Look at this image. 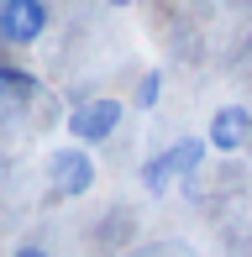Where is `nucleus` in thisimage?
Masks as SVG:
<instances>
[{
	"instance_id": "1",
	"label": "nucleus",
	"mask_w": 252,
	"mask_h": 257,
	"mask_svg": "<svg viewBox=\"0 0 252 257\" xmlns=\"http://www.w3.org/2000/svg\"><path fill=\"white\" fill-rule=\"evenodd\" d=\"M121 126V100H84L68 110V137H74L79 147H100L110 142Z\"/></svg>"
},
{
	"instance_id": "2",
	"label": "nucleus",
	"mask_w": 252,
	"mask_h": 257,
	"mask_svg": "<svg viewBox=\"0 0 252 257\" xmlns=\"http://www.w3.org/2000/svg\"><path fill=\"white\" fill-rule=\"evenodd\" d=\"M48 0H0V42L11 48H32L48 32Z\"/></svg>"
},
{
	"instance_id": "3",
	"label": "nucleus",
	"mask_w": 252,
	"mask_h": 257,
	"mask_svg": "<svg viewBox=\"0 0 252 257\" xmlns=\"http://www.w3.org/2000/svg\"><path fill=\"white\" fill-rule=\"evenodd\" d=\"M48 179L63 200H84L95 189V158H89V147H58L48 158Z\"/></svg>"
},
{
	"instance_id": "4",
	"label": "nucleus",
	"mask_w": 252,
	"mask_h": 257,
	"mask_svg": "<svg viewBox=\"0 0 252 257\" xmlns=\"http://www.w3.org/2000/svg\"><path fill=\"white\" fill-rule=\"evenodd\" d=\"M252 142V110L247 105H221L210 115V132H205V147L210 153H242Z\"/></svg>"
},
{
	"instance_id": "5",
	"label": "nucleus",
	"mask_w": 252,
	"mask_h": 257,
	"mask_svg": "<svg viewBox=\"0 0 252 257\" xmlns=\"http://www.w3.org/2000/svg\"><path fill=\"white\" fill-rule=\"evenodd\" d=\"M205 153H210V147H205V137H179V142H168L158 158H163V168L174 173V179H184V173H194V168L205 163Z\"/></svg>"
},
{
	"instance_id": "6",
	"label": "nucleus",
	"mask_w": 252,
	"mask_h": 257,
	"mask_svg": "<svg viewBox=\"0 0 252 257\" xmlns=\"http://www.w3.org/2000/svg\"><path fill=\"white\" fill-rule=\"evenodd\" d=\"M158 95H163V74H158V68H147V74L137 79L132 105H137V110H153V105H158Z\"/></svg>"
},
{
	"instance_id": "7",
	"label": "nucleus",
	"mask_w": 252,
	"mask_h": 257,
	"mask_svg": "<svg viewBox=\"0 0 252 257\" xmlns=\"http://www.w3.org/2000/svg\"><path fill=\"white\" fill-rule=\"evenodd\" d=\"M0 95H37V79L21 68H0Z\"/></svg>"
},
{
	"instance_id": "8",
	"label": "nucleus",
	"mask_w": 252,
	"mask_h": 257,
	"mask_svg": "<svg viewBox=\"0 0 252 257\" xmlns=\"http://www.w3.org/2000/svg\"><path fill=\"white\" fill-rule=\"evenodd\" d=\"M142 184H147V194H163L168 184H174V173L163 168V158H147L142 163Z\"/></svg>"
},
{
	"instance_id": "9",
	"label": "nucleus",
	"mask_w": 252,
	"mask_h": 257,
	"mask_svg": "<svg viewBox=\"0 0 252 257\" xmlns=\"http://www.w3.org/2000/svg\"><path fill=\"white\" fill-rule=\"evenodd\" d=\"M11 257H48V252H42V247H16Z\"/></svg>"
},
{
	"instance_id": "10",
	"label": "nucleus",
	"mask_w": 252,
	"mask_h": 257,
	"mask_svg": "<svg viewBox=\"0 0 252 257\" xmlns=\"http://www.w3.org/2000/svg\"><path fill=\"white\" fill-rule=\"evenodd\" d=\"M105 6H132V0H105Z\"/></svg>"
},
{
	"instance_id": "11",
	"label": "nucleus",
	"mask_w": 252,
	"mask_h": 257,
	"mask_svg": "<svg viewBox=\"0 0 252 257\" xmlns=\"http://www.w3.org/2000/svg\"><path fill=\"white\" fill-rule=\"evenodd\" d=\"M200 6H210V0H200Z\"/></svg>"
}]
</instances>
